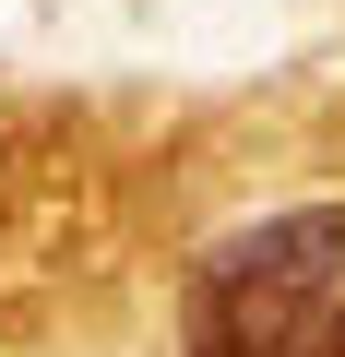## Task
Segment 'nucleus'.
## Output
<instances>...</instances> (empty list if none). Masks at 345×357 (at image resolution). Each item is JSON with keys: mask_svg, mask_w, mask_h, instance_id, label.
Returning a JSON list of instances; mask_svg holds the SVG:
<instances>
[{"mask_svg": "<svg viewBox=\"0 0 345 357\" xmlns=\"http://www.w3.org/2000/svg\"><path fill=\"white\" fill-rule=\"evenodd\" d=\"M0 357H345V60L0 96Z\"/></svg>", "mask_w": 345, "mask_h": 357, "instance_id": "obj_1", "label": "nucleus"}]
</instances>
